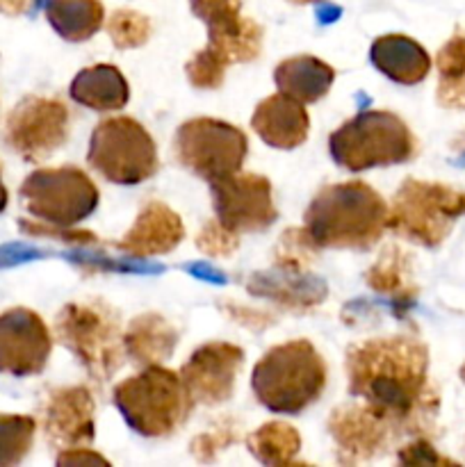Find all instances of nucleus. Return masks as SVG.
Returning <instances> with one entry per match:
<instances>
[{"label": "nucleus", "mask_w": 465, "mask_h": 467, "mask_svg": "<svg viewBox=\"0 0 465 467\" xmlns=\"http://www.w3.org/2000/svg\"><path fill=\"white\" fill-rule=\"evenodd\" d=\"M196 246L203 254L214 255V258H226L237 249V235L223 228L219 222H208L196 237Z\"/></svg>", "instance_id": "34"}, {"label": "nucleus", "mask_w": 465, "mask_h": 467, "mask_svg": "<svg viewBox=\"0 0 465 467\" xmlns=\"http://www.w3.org/2000/svg\"><path fill=\"white\" fill-rule=\"evenodd\" d=\"M251 128L264 144L290 150L308 140L310 117L304 103L285 94H274L258 103L251 117Z\"/></svg>", "instance_id": "19"}, {"label": "nucleus", "mask_w": 465, "mask_h": 467, "mask_svg": "<svg viewBox=\"0 0 465 467\" xmlns=\"http://www.w3.org/2000/svg\"><path fill=\"white\" fill-rule=\"evenodd\" d=\"M365 281L372 290L390 296L392 301H397L404 308H408L410 301L418 295L413 272H410V258L399 246H386L381 258L369 267Z\"/></svg>", "instance_id": "25"}, {"label": "nucleus", "mask_w": 465, "mask_h": 467, "mask_svg": "<svg viewBox=\"0 0 465 467\" xmlns=\"http://www.w3.org/2000/svg\"><path fill=\"white\" fill-rule=\"evenodd\" d=\"M30 217L53 226H76L98 208V190L78 167L39 169L21 185Z\"/></svg>", "instance_id": "9"}, {"label": "nucleus", "mask_w": 465, "mask_h": 467, "mask_svg": "<svg viewBox=\"0 0 465 467\" xmlns=\"http://www.w3.org/2000/svg\"><path fill=\"white\" fill-rule=\"evenodd\" d=\"M217 222L231 233H260L276 222L272 182L260 173H231L210 182Z\"/></svg>", "instance_id": "11"}, {"label": "nucleus", "mask_w": 465, "mask_h": 467, "mask_svg": "<svg viewBox=\"0 0 465 467\" xmlns=\"http://www.w3.org/2000/svg\"><path fill=\"white\" fill-rule=\"evenodd\" d=\"M251 292L263 296H272V299L281 301L283 306L290 308H310L317 306L326 296V285L322 281H313V285H304V283H285V281H269L267 287H249Z\"/></svg>", "instance_id": "30"}, {"label": "nucleus", "mask_w": 465, "mask_h": 467, "mask_svg": "<svg viewBox=\"0 0 465 467\" xmlns=\"http://www.w3.org/2000/svg\"><path fill=\"white\" fill-rule=\"evenodd\" d=\"M460 381L465 383V363H463V368H460Z\"/></svg>", "instance_id": "42"}, {"label": "nucleus", "mask_w": 465, "mask_h": 467, "mask_svg": "<svg viewBox=\"0 0 465 467\" xmlns=\"http://www.w3.org/2000/svg\"><path fill=\"white\" fill-rule=\"evenodd\" d=\"M374 67L397 85H418L431 71V57L415 39L404 35L378 36L369 48Z\"/></svg>", "instance_id": "20"}, {"label": "nucleus", "mask_w": 465, "mask_h": 467, "mask_svg": "<svg viewBox=\"0 0 465 467\" xmlns=\"http://www.w3.org/2000/svg\"><path fill=\"white\" fill-rule=\"evenodd\" d=\"M68 94L82 108L96 109V112H114L128 103L130 87L114 64H96L73 78Z\"/></svg>", "instance_id": "21"}, {"label": "nucleus", "mask_w": 465, "mask_h": 467, "mask_svg": "<svg viewBox=\"0 0 465 467\" xmlns=\"http://www.w3.org/2000/svg\"><path fill=\"white\" fill-rule=\"evenodd\" d=\"M18 226L27 233V235L36 237H53V240L64 242L71 246H87L96 244V235L87 231H71L68 226H53V223H44L39 219L30 222V219H18Z\"/></svg>", "instance_id": "33"}, {"label": "nucleus", "mask_w": 465, "mask_h": 467, "mask_svg": "<svg viewBox=\"0 0 465 467\" xmlns=\"http://www.w3.org/2000/svg\"><path fill=\"white\" fill-rule=\"evenodd\" d=\"M328 150L337 167L358 173L408 162L415 153V137L397 114L365 109L328 137Z\"/></svg>", "instance_id": "5"}, {"label": "nucleus", "mask_w": 465, "mask_h": 467, "mask_svg": "<svg viewBox=\"0 0 465 467\" xmlns=\"http://www.w3.org/2000/svg\"><path fill=\"white\" fill-rule=\"evenodd\" d=\"M465 214V194L442 182L408 181L401 182L392 205L388 208V228L404 240L436 249Z\"/></svg>", "instance_id": "7"}, {"label": "nucleus", "mask_w": 465, "mask_h": 467, "mask_svg": "<svg viewBox=\"0 0 465 467\" xmlns=\"http://www.w3.org/2000/svg\"><path fill=\"white\" fill-rule=\"evenodd\" d=\"M44 0H0V12L7 16H21V14H35Z\"/></svg>", "instance_id": "39"}, {"label": "nucleus", "mask_w": 465, "mask_h": 467, "mask_svg": "<svg viewBox=\"0 0 465 467\" xmlns=\"http://www.w3.org/2000/svg\"><path fill=\"white\" fill-rule=\"evenodd\" d=\"M249 141L240 128L219 119H191L176 130L173 153L182 167L212 182L240 171Z\"/></svg>", "instance_id": "10"}, {"label": "nucleus", "mask_w": 465, "mask_h": 467, "mask_svg": "<svg viewBox=\"0 0 465 467\" xmlns=\"http://www.w3.org/2000/svg\"><path fill=\"white\" fill-rule=\"evenodd\" d=\"M274 80L281 94L308 105L317 103L328 94L336 80V71L313 55H299V57L283 59L276 67Z\"/></svg>", "instance_id": "22"}, {"label": "nucleus", "mask_w": 465, "mask_h": 467, "mask_svg": "<svg viewBox=\"0 0 465 467\" xmlns=\"http://www.w3.org/2000/svg\"><path fill=\"white\" fill-rule=\"evenodd\" d=\"M235 441H237L235 424L223 422L219 424L217 429H212V431H205L203 436L196 438V441L191 442V454H194L199 461H203V463H208V461H212L219 451L226 450V447Z\"/></svg>", "instance_id": "35"}, {"label": "nucleus", "mask_w": 465, "mask_h": 467, "mask_svg": "<svg viewBox=\"0 0 465 467\" xmlns=\"http://www.w3.org/2000/svg\"><path fill=\"white\" fill-rule=\"evenodd\" d=\"M349 392L390 420L399 433H418L438 413L440 397L429 383V351L415 337H378L346 354Z\"/></svg>", "instance_id": "1"}, {"label": "nucleus", "mask_w": 465, "mask_h": 467, "mask_svg": "<svg viewBox=\"0 0 465 467\" xmlns=\"http://www.w3.org/2000/svg\"><path fill=\"white\" fill-rule=\"evenodd\" d=\"M251 454L264 465H290L301 450V438L294 427L285 422L263 424L246 438Z\"/></svg>", "instance_id": "26"}, {"label": "nucleus", "mask_w": 465, "mask_h": 467, "mask_svg": "<svg viewBox=\"0 0 465 467\" xmlns=\"http://www.w3.org/2000/svg\"><path fill=\"white\" fill-rule=\"evenodd\" d=\"M36 422L27 415L0 413V467L21 463L32 450Z\"/></svg>", "instance_id": "27"}, {"label": "nucleus", "mask_w": 465, "mask_h": 467, "mask_svg": "<svg viewBox=\"0 0 465 467\" xmlns=\"http://www.w3.org/2000/svg\"><path fill=\"white\" fill-rule=\"evenodd\" d=\"M7 201H9V196H7V187H5L3 178H0V213H3V210L7 208Z\"/></svg>", "instance_id": "40"}, {"label": "nucleus", "mask_w": 465, "mask_h": 467, "mask_svg": "<svg viewBox=\"0 0 465 467\" xmlns=\"http://www.w3.org/2000/svg\"><path fill=\"white\" fill-rule=\"evenodd\" d=\"M53 351L48 327L27 308H12L0 315V374L35 377L44 372Z\"/></svg>", "instance_id": "14"}, {"label": "nucleus", "mask_w": 465, "mask_h": 467, "mask_svg": "<svg viewBox=\"0 0 465 467\" xmlns=\"http://www.w3.org/2000/svg\"><path fill=\"white\" fill-rule=\"evenodd\" d=\"M304 223L319 249H369L386 233L388 205L365 182H337L310 201Z\"/></svg>", "instance_id": "2"}, {"label": "nucleus", "mask_w": 465, "mask_h": 467, "mask_svg": "<svg viewBox=\"0 0 465 467\" xmlns=\"http://www.w3.org/2000/svg\"><path fill=\"white\" fill-rule=\"evenodd\" d=\"M59 342L96 381H108L123 363V333L117 313L103 301L67 304L55 319Z\"/></svg>", "instance_id": "6"}, {"label": "nucleus", "mask_w": 465, "mask_h": 467, "mask_svg": "<svg viewBox=\"0 0 465 467\" xmlns=\"http://www.w3.org/2000/svg\"><path fill=\"white\" fill-rule=\"evenodd\" d=\"M114 406L135 433L167 438L187 422L194 400L181 374L160 365H146L144 372L114 388Z\"/></svg>", "instance_id": "4"}, {"label": "nucleus", "mask_w": 465, "mask_h": 467, "mask_svg": "<svg viewBox=\"0 0 465 467\" xmlns=\"http://www.w3.org/2000/svg\"><path fill=\"white\" fill-rule=\"evenodd\" d=\"M109 465V461L105 456L96 454L94 450H87V447H71V450H64L57 456V465Z\"/></svg>", "instance_id": "38"}, {"label": "nucleus", "mask_w": 465, "mask_h": 467, "mask_svg": "<svg viewBox=\"0 0 465 467\" xmlns=\"http://www.w3.org/2000/svg\"><path fill=\"white\" fill-rule=\"evenodd\" d=\"M226 68L228 64L219 55H214L210 48H203L187 62V78L199 89H217L222 87Z\"/></svg>", "instance_id": "31"}, {"label": "nucleus", "mask_w": 465, "mask_h": 467, "mask_svg": "<svg viewBox=\"0 0 465 467\" xmlns=\"http://www.w3.org/2000/svg\"><path fill=\"white\" fill-rule=\"evenodd\" d=\"M191 14L208 27V46L226 64L251 62L263 50V27L242 16L240 0H190Z\"/></svg>", "instance_id": "13"}, {"label": "nucleus", "mask_w": 465, "mask_h": 467, "mask_svg": "<svg viewBox=\"0 0 465 467\" xmlns=\"http://www.w3.org/2000/svg\"><path fill=\"white\" fill-rule=\"evenodd\" d=\"M68 119L62 100L30 96L9 112L3 137L21 158L44 160L67 141Z\"/></svg>", "instance_id": "12"}, {"label": "nucleus", "mask_w": 465, "mask_h": 467, "mask_svg": "<svg viewBox=\"0 0 465 467\" xmlns=\"http://www.w3.org/2000/svg\"><path fill=\"white\" fill-rule=\"evenodd\" d=\"M244 363V351L228 342H208L190 356L181 379L194 404L217 406L231 400L237 374Z\"/></svg>", "instance_id": "15"}, {"label": "nucleus", "mask_w": 465, "mask_h": 467, "mask_svg": "<svg viewBox=\"0 0 465 467\" xmlns=\"http://www.w3.org/2000/svg\"><path fill=\"white\" fill-rule=\"evenodd\" d=\"M328 431L336 441L340 461L345 463H358L369 461L377 454H383L397 436V429L390 420L383 418L372 406H345L336 409L328 418Z\"/></svg>", "instance_id": "16"}, {"label": "nucleus", "mask_w": 465, "mask_h": 467, "mask_svg": "<svg viewBox=\"0 0 465 467\" xmlns=\"http://www.w3.org/2000/svg\"><path fill=\"white\" fill-rule=\"evenodd\" d=\"M294 5H310V3H322V0H290Z\"/></svg>", "instance_id": "41"}, {"label": "nucleus", "mask_w": 465, "mask_h": 467, "mask_svg": "<svg viewBox=\"0 0 465 467\" xmlns=\"http://www.w3.org/2000/svg\"><path fill=\"white\" fill-rule=\"evenodd\" d=\"M251 388L272 413L299 415L326 388V365L308 340H292L269 349L251 374Z\"/></svg>", "instance_id": "3"}, {"label": "nucleus", "mask_w": 465, "mask_h": 467, "mask_svg": "<svg viewBox=\"0 0 465 467\" xmlns=\"http://www.w3.org/2000/svg\"><path fill=\"white\" fill-rule=\"evenodd\" d=\"M182 237H185V226L181 217L169 205L153 201L137 214L135 223L119 242L117 249L132 258H153L176 249Z\"/></svg>", "instance_id": "18"}, {"label": "nucleus", "mask_w": 465, "mask_h": 467, "mask_svg": "<svg viewBox=\"0 0 465 467\" xmlns=\"http://www.w3.org/2000/svg\"><path fill=\"white\" fill-rule=\"evenodd\" d=\"M87 160L109 182L140 185L158 171V149L140 121L112 117L94 128Z\"/></svg>", "instance_id": "8"}, {"label": "nucleus", "mask_w": 465, "mask_h": 467, "mask_svg": "<svg viewBox=\"0 0 465 467\" xmlns=\"http://www.w3.org/2000/svg\"><path fill=\"white\" fill-rule=\"evenodd\" d=\"M46 18L62 39L78 44L100 30L105 9L98 0H46Z\"/></svg>", "instance_id": "24"}, {"label": "nucleus", "mask_w": 465, "mask_h": 467, "mask_svg": "<svg viewBox=\"0 0 465 467\" xmlns=\"http://www.w3.org/2000/svg\"><path fill=\"white\" fill-rule=\"evenodd\" d=\"M317 251V242L310 237L305 228H290L287 233H283L276 244V265L287 274L301 272V269L310 267Z\"/></svg>", "instance_id": "28"}, {"label": "nucleus", "mask_w": 465, "mask_h": 467, "mask_svg": "<svg viewBox=\"0 0 465 467\" xmlns=\"http://www.w3.org/2000/svg\"><path fill=\"white\" fill-rule=\"evenodd\" d=\"M436 68L440 80L465 78V32H456L436 55Z\"/></svg>", "instance_id": "32"}, {"label": "nucleus", "mask_w": 465, "mask_h": 467, "mask_svg": "<svg viewBox=\"0 0 465 467\" xmlns=\"http://www.w3.org/2000/svg\"><path fill=\"white\" fill-rule=\"evenodd\" d=\"M108 35L117 48H140L149 41L150 21L135 9H117L108 21Z\"/></svg>", "instance_id": "29"}, {"label": "nucleus", "mask_w": 465, "mask_h": 467, "mask_svg": "<svg viewBox=\"0 0 465 467\" xmlns=\"http://www.w3.org/2000/svg\"><path fill=\"white\" fill-rule=\"evenodd\" d=\"M94 400L87 388H59L48 395L44 406V431L53 445H89L94 441Z\"/></svg>", "instance_id": "17"}, {"label": "nucleus", "mask_w": 465, "mask_h": 467, "mask_svg": "<svg viewBox=\"0 0 465 467\" xmlns=\"http://www.w3.org/2000/svg\"><path fill=\"white\" fill-rule=\"evenodd\" d=\"M438 103L450 109H465V78L438 82Z\"/></svg>", "instance_id": "37"}, {"label": "nucleus", "mask_w": 465, "mask_h": 467, "mask_svg": "<svg viewBox=\"0 0 465 467\" xmlns=\"http://www.w3.org/2000/svg\"><path fill=\"white\" fill-rule=\"evenodd\" d=\"M176 345V328L155 313L135 317L123 333V351L128 358L141 365H158L162 360H169Z\"/></svg>", "instance_id": "23"}, {"label": "nucleus", "mask_w": 465, "mask_h": 467, "mask_svg": "<svg viewBox=\"0 0 465 467\" xmlns=\"http://www.w3.org/2000/svg\"><path fill=\"white\" fill-rule=\"evenodd\" d=\"M399 461L406 465H456L454 461H450V459H445V456L438 454L436 447L429 445L424 438H419V441L406 445L404 450L399 451Z\"/></svg>", "instance_id": "36"}]
</instances>
